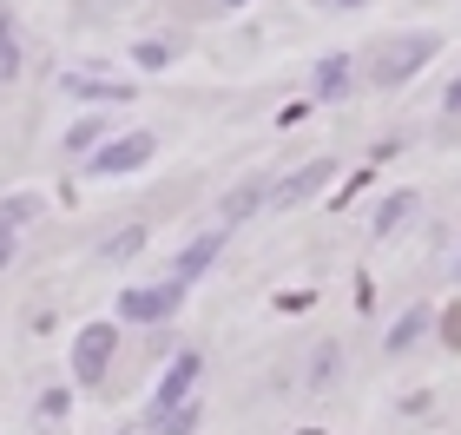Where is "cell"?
Wrapping results in <instances>:
<instances>
[{"label": "cell", "mask_w": 461, "mask_h": 435, "mask_svg": "<svg viewBox=\"0 0 461 435\" xmlns=\"http://www.w3.org/2000/svg\"><path fill=\"white\" fill-rule=\"evenodd\" d=\"M435 53H442V33H395V40H383V47H375V67H369V86H383V93L409 86Z\"/></svg>", "instance_id": "1"}, {"label": "cell", "mask_w": 461, "mask_h": 435, "mask_svg": "<svg viewBox=\"0 0 461 435\" xmlns=\"http://www.w3.org/2000/svg\"><path fill=\"white\" fill-rule=\"evenodd\" d=\"M178 310H185V284H178V277L119 290V323H132V330H152V323H165V317H178Z\"/></svg>", "instance_id": "2"}, {"label": "cell", "mask_w": 461, "mask_h": 435, "mask_svg": "<svg viewBox=\"0 0 461 435\" xmlns=\"http://www.w3.org/2000/svg\"><path fill=\"white\" fill-rule=\"evenodd\" d=\"M119 357V323H79L73 330V383H99Z\"/></svg>", "instance_id": "3"}, {"label": "cell", "mask_w": 461, "mask_h": 435, "mask_svg": "<svg viewBox=\"0 0 461 435\" xmlns=\"http://www.w3.org/2000/svg\"><path fill=\"white\" fill-rule=\"evenodd\" d=\"M152 152H158L152 132H125V139H106V145H99V152L86 159V172H93V178H125V172H139Z\"/></svg>", "instance_id": "4"}, {"label": "cell", "mask_w": 461, "mask_h": 435, "mask_svg": "<svg viewBox=\"0 0 461 435\" xmlns=\"http://www.w3.org/2000/svg\"><path fill=\"white\" fill-rule=\"evenodd\" d=\"M330 178H337V159H310V165H297L290 178L270 185V212H297V204H310Z\"/></svg>", "instance_id": "5"}, {"label": "cell", "mask_w": 461, "mask_h": 435, "mask_svg": "<svg viewBox=\"0 0 461 435\" xmlns=\"http://www.w3.org/2000/svg\"><path fill=\"white\" fill-rule=\"evenodd\" d=\"M224 244H230V224H212V231H198L192 244H185V251L172 258V271H165V277H178L185 290H192L204 271H212V264H218V251H224Z\"/></svg>", "instance_id": "6"}, {"label": "cell", "mask_w": 461, "mask_h": 435, "mask_svg": "<svg viewBox=\"0 0 461 435\" xmlns=\"http://www.w3.org/2000/svg\"><path fill=\"white\" fill-rule=\"evenodd\" d=\"M192 383H198V349H178V363L165 369V383H158V396H152V422L192 403Z\"/></svg>", "instance_id": "7"}, {"label": "cell", "mask_w": 461, "mask_h": 435, "mask_svg": "<svg viewBox=\"0 0 461 435\" xmlns=\"http://www.w3.org/2000/svg\"><path fill=\"white\" fill-rule=\"evenodd\" d=\"M258 204H270V178L250 172V178H238V185L218 198V224H230V231H238V224H250V212H258Z\"/></svg>", "instance_id": "8"}, {"label": "cell", "mask_w": 461, "mask_h": 435, "mask_svg": "<svg viewBox=\"0 0 461 435\" xmlns=\"http://www.w3.org/2000/svg\"><path fill=\"white\" fill-rule=\"evenodd\" d=\"M310 86H317V99L343 106L349 86H356V59H349V53H323V59H317V73H310Z\"/></svg>", "instance_id": "9"}, {"label": "cell", "mask_w": 461, "mask_h": 435, "mask_svg": "<svg viewBox=\"0 0 461 435\" xmlns=\"http://www.w3.org/2000/svg\"><path fill=\"white\" fill-rule=\"evenodd\" d=\"M429 330H435V310H429V304H415V310H402V317L383 330V349H389V357H409V349L422 343Z\"/></svg>", "instance_id": "10"}, {"label": "cell", "mask_w": 461, "mask_h": 435, "mask_svg": "<svg viewBox=\"0 0 461 435\" xmlns=\"http://www.w3.org/2000/svg\"><path fill=\"white\" fill-rule=\"evenodd\" d=\"M59 86H67L73 99H99V106H125V99H132V86H119V79H93V73H67Z\"/></svg>", "instance_id": "11"}, {"label": "cell", "mask_w": 461, "mask_h": 435, "mask_svg": "<svg viewBox=\"0 0 461 435\" xmlns=\"http://www.w3.org/2000/svg\"><path fill=\"white\" fill-rule=\"evenodd\" d=\"M20 59H27V47H20V27H14V14L0 7V86H14V79H20Z\"/></svg>", "instance_id": "12"}, {"label": "cell", "mask_w": 461, "mask_h": 435, "mask_svg": "<svg viewBox=\"0 0 461 435\" xmlns=\"http://www.w3.org/2000/svg\"><path fill=\"white\" fill-rule=\"evenodd\" d=\"M415 212V192H389L383 204H375V218H369V238H389V231H402V218Z\"/></svg>", "instance_id": "13"}, {"label": "cell", "mask_w": 461, "mask_h": 435, "mask_svg": "<svg viewBox=\"0 0 461 435\" xmlns=\"http://www.w3.org/2000/svg\"><path fill=\"white\" fill-rule=\"evenodd\" d=\"M337 376H343V343H317V357H310V389H337Z\"/></svg>", "instance_id": "14"}, {"label": "cell", "mask_w": 461, "mask_h": 435, "mask_svg": "<svg viewBox=\"0 0 461 435\" xmlns=\"http://www.w3.org/2000/svg\"><path fill=\"white\" fill-rule=\"evenodd\" d=\"M139 251H145V224H125L119 238H106V251H99V258L119 264V258H139Z\"/></svg>", "instance_id": "15"}, {"label": "cell", "mask_w": 461, "mask_h": 435, "mask_svg": "<svg viewBox=\"0 0 461 435\" xmlns=\"http://www.w3.org/2000/svg\"><path fill=\"white\" fill-rule=\"evenodd\" d=\"M132 67L165 73V67H172V47H165V40H139V47H132Z\"/></svg>", "instance_id": "16"}, {"label": "cell", "mask_w": 461, "mask_h": 435, "mask_svg": "<svg viewBox=\"0 0 461 435\" xmlns=\"http://www.w3.org/2000/svg\"><path fill=\"white\" fill-rule=\"evenodd\" d=\"M198 429V403H185V409H172V416H158V435H192Z\"/></svg>", "instance_id": "17"}, {"label": "cell", "mask_w": 461, "mask_h": 435, "mask_svg": "<svg viewBox=\"0 0 461 435\" xmlns=\"http://www.w3.org/2000/svg\"><path fill=\"white\" fill-rule=\"evenodd\" d=\"M27 218H40V198H7V204H0V224H7V231L27 224Z\"/></svg>", "instance_id": "18"}, {"label": "cell", "mask_w": 461, "mask_h": 435, "mask_svg": "<svg viewBox=\"0 0 461 435\" xmlns=\"http://www.w3.org/2000/svg\"><path fill=\"white\" fill-rule=\"evenodd\" d=\"M93 145H99V119H79L67 132V152H93Z\"/></svg>", "instance_id": "19"}, {"label": "cell", "mask_w": 461, "mask_h": 435, "mask_svg": "<svg viewBox=\"0 0 461 435\" xmlns=\"http://www.w3.org/2000/svg\"><path fill=\"white\" fill-rule=\"evenodd\" d=\"M442 113H448V119H461V73L448 79V93H442Z\"/></svg>", "instance_id": "20"}, {"label": "cell", "mask_w": 461, "mask_h": 435, "mask_svg": "<svg viewBox=\"0 0 461 435\" xmlns=\"http://www.w3.org/2000/svg\"><path fill=\"white\" fill-rule=\"evenodd\" d=\"M442 337H448V343L461 349V310H448V317H442Z\"/></svg>", "instance_id": "21"}, {"label": "cell", "mask_w": 461, "mask_h": 435, "mask_svg": "<svg viewBox=\"0 0 461 435\" xmlns=\"http://www.w3.org/2000/svg\"><path fill=\"white\" fill-rule=\"evenodd\" d=\"M7 264H14V231L0 224V271H7Z\"/></svg>", "instance_id": "22"}, {"label": "cell", "mask_w": 461, "mask_h": 435, "mask_svg": "<svg viewBox=\"0 0 461 435\" xmlns=\"http://www.w3.org/2000/svg\"><path fill=\"white\" fill-rule=\"evenodd\" d=\"M337 7H363V0H337Z\"/></svg>", "instance_id": "23"}, {"label": "cell", "mask_w": 461, "mask_h": 435, "mask_svg": "<svg viewBox=\"0 0 461 435\" xmlns=\"http://www.w3.org/2000/svg\"><path fill=\"white\" fill-rule=\"evenodd\" d=\"M224 7H244V0H224Z\"/></svg>", "instance_id": "24"}, {"label": "cell", "mask_w": 461, "mask_h": 435, "mask_svg": "<svg viewBox=\"0 0 461 435\" xmlns=\"http://www.w3.org/2000/svg\"><path fill=\"white\" fill-rule=\"evenodd\" d=\"M455 277H461V264H455Z\"/></svg>", "instance_id": "25"}]
</instances>
